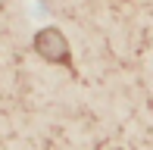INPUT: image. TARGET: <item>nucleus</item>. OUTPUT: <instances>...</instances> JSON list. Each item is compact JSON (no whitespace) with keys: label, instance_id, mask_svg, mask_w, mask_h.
<instances>
[{"label":"nucleus","instance_id":"nucleus-1","mask_svg":"<svg viewBox=\"0 0 153 150\" xmlns=\"http://www.w3.org/2000/svg\"><path fill=\"white\" fill-rule=\"evenodd\" d=\"M38 50L44 53L47 59H62L66 56V41H62V35L59 31H53V28H47L44 35H38Z\"/></svg>","mask_w":153,"mask_h":150}]
</instances>
